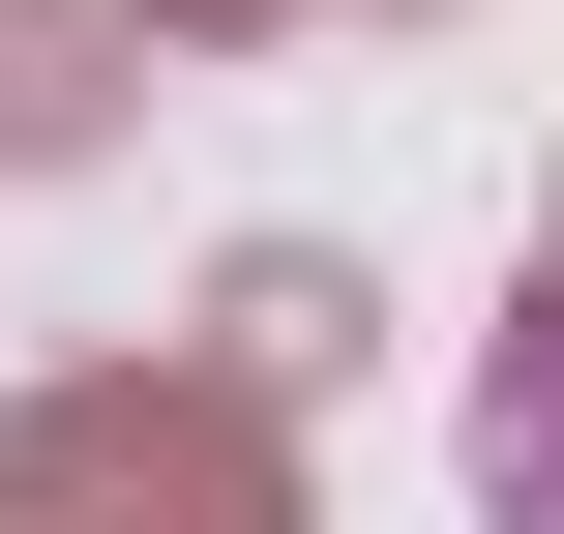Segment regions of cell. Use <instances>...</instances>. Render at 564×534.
I'll use <instances>...</instances> for the list:
<instances>
[{
    "label": "cell",
    "instance_id": "cell-3",
    "mask_svg": "<svg viewBox=\"0 0 564 534\" xmlns=\"http://www.w3.org/2000/svg\"><path fill=\"white\" fill-rule=\"evenodd\" d=\"M476 446H506V534H564V268H535V327H506V416Z\"/></svg>",
    "mask_w": 564,
    "mask_h": 534
},
{
    "label": "cell",
    "instance_id": "cell-2",
    "mask_svg": "<svg viewBox=\"0 0 564 534\" xmlns=\"http://www.w3.org/2000/svg\"><path fill=\"white\" fill-rule=\"evenodd\" d=\"M89 59H119V0H0V149H89Z\"/></svg>",
    "mask_w": 564,
    "mask_h": 534
},
{
    "label": "cell",
    "instance_id": "cell-1",
    "mask_svg": "<svg viewBox=\"0 0 564 534\" xmlns=\"http://www.w3.org/2000/svg\"><path fill=\"white\" fill-rule=\"evenodd\" d=\"M0 534H297L268 386H59V416H0Z\"/></svg>",
    "mask_w": 564,
    "mask_h": 534
},
{
    "label": "cell",
    "instance_id": "cell-4",
    "mask_svg": "<svg viewBox=\"0 0 564 534\" xmlns=\"http://www.w3.org/2000/svg\"><path fill=\"white\" fill-rule=\"evenodd\" d=\"M119 30H297V0H119Z\"/></svg>",
    "mask_w": 564,
    "mask_h": 534
}]
</instances>
